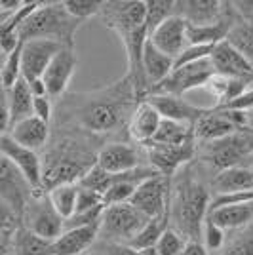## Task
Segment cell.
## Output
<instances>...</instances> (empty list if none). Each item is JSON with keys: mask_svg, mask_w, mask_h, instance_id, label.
Instances as JSON below:
<instances>
[{"mask_svg": "<svg viewBox=\"0 0 253 255\" xmlns=\"http://www.w3.org/2000/svg\"><path fill=\"white\" fill-rule=\"evenodd\" d=\"M78 192H80L78 183H67V185H59V187H53L48 191V196L52 200L53 208L57 210V213L63 217L65 221L71 219L76 213Z\"/></svg>", "mask_w": 253, "mask_h": 255, "instance_id": "31", "label": "cell"}, {"mask_svg": "<svg viewBox=\"0 0 253 255\" xmlns=\"http://www.w3.org/2000/svg\"><path fill=\"white\" fill-rule=\"evenodd\" d=\"M187 242L189 240L183 234L169 227L168 231L162 234V238L158 240V244H156L154 250H156L158 255H179L183 252V248L187 246Z\"/></svg>", "mask_w": 253, "mask_h": 255, "instance_id": "39", "label": "cell"}, {"mask_svg": "<svg viewBox=\"0 0 253 255\" xmlns=\"http://www.w3.org/2000/svg\"><path fill=\"white\" fill-rule=\"evenodd\" d=\"M168 229H169V215L150 219V221L141 229V233L129 242V246L135 248V250H152V248H156L158 240L162 238V234L166 233Z\"/></svg>", "mask_w": 253, "mask_h": 255, "instance_id": "32", "label": "cell"}, {"mask_svg": "<svg viewBox=\"0 0 253 255\" xmlns=\"http://www.w3.org/2000/svg\"><path fill=\"white\" fill-rule=\"evenodd\" d=\"M253 202V191H234V192H223V194H213L211 198L210 212L227 208V206H242V204Z\"/></svg>", "mask_w": 253, "mask_h": 255, "instance_id": "40", "label": "cell"}, {"mask_svg": "<svg viewBox=\"0 0 253 255\" xmlns=\"http://www.w3.org/2000/svg\"><path fill=\"white\" fill-rule=\"evenodd\" d=\"M211 61L217 75L253 82V65L227 40L213 48Z\"/></svg>", "mask_w": 253, "mask_h": 255, "instance_id": "20", "label": "cell"}, {"mask_svg": "<svg viewBox=\"0 0 253 255\" xmlns=\"http://www.w3.org/2000/svg\"><path fill=\"white\" fill-rule=\"evenodd\" d=\"M99 242V225L67 229L53 242V255H84Z\"/></svg>", "mask_w": 253, "mask_h": 255, "instance_id": "23", "label": "cell"}, {"mask_svg": "<svg viewBox=\"0 0 253 255\" xmlns=\"http://www.w3.org/2000/svg\"><path fill=\"white\" fill-rule=\"evenodd\" d=\"M23 227L50 242H55L63 234L65 219L53 208L48 191L32 192L23 213Z\"/></svg>", "mask_w": 253, "mask_h": 255, "instance_id": "8", "label": "cell"}, {"mask_svg": "<svg viewBox=\"0 0 253 255\" xmlns=\"http://www.w3.org/2000/svg\"><path fill=\"white\" fill-rule=\"evenodd\" d=\"M213 192L200 175V166L190 162L171 179L169 227L187 240H200L204 223L210 215Z\"/></svg>", "mask_w": 253, "mask_h": 255, "instance_id": "3", "label": "cell"}, {"mask_svg": "<svg viewBox=\"0 0 253 255\" xmlns=\"http://www.w3.org/2000/svg\"><path fill=\"white\" fill-rule=\"evenodd\" d=\"M52 139L44 149V189L78 183L97 164V154L107 141L71 126L53 124Z\"/></svg>", "mask_w": 253, "mask_h": 255, "instance_id": "2", "label": "cell"}, {"mask_svg": "<svg viewBox=\"0 0 253 255\" xmlns=\"http://www.w3.org/2000/svg\"><path fill=\"white\" fill-rule=\"evenodd\" d=\"M4 133H8L21 147H27V149L38 152V150L46 149L50 139H52V124H46L36 117H29L10 126V129Z\"/></svg>", "mask_w": 253, "mask_h": 255, "instance_id": "22", "label": "cell"}, {"mask_svg": "<svg viewBox=\"0 0 253 255\" xmlns=\"http://www.w3.org/2000/svg\"><path fill=\"white\" fill-rule=\"evenodd\" d=\"M213 48H215V46H189V48L175 59V69H177V67H183V65L194 63V61H200V59H206V57H211Z\"/></svg>", "mask_w": 253, "mask_h": 255, "instance_id": "42", "label": "cell"}, {"mask_svg": "<svg viewBox=\"0 0 253 255\" xmlns=\"http://www.w3.org/2000/svg\"><path fill=\"white\" fill-rule=\"evenodd\" d=\"M82 23L84 21L69 13L65 2H42V6L21 25L19 38L23 42L34 38H48L65 48H74V36Z\"/></svg>", "mask_w": 253, "mask_h": 255, "instance_id": "4", "label": "cell"}, {"mask_svg": "<svg viewBox=\"0 0 253 255\" xmlns=\"http://www.w3.org/2000/svg\"><path fill=\"white\" fill-rule=\"evenodd\" d=\"M196 141L194 135V126L192 124H185V122H175V120H162L160 129L156 137L150 143H158V145H187Z\"/></svg>", "mask_w": 253, "mask_h": 255, "instance_id": "29", "label": "cell"}, {"mask_svg": "<svg viewBox=\"0 0 253 255\" xmlns=\"http://www.w3.org/2000/svg\"><path fill=\"white\" fill-rule=\"evenodd\" d=\"M63 48L65 46H61L59 42L48 40V38H34V40L23 42L21 76L29 82L42 78L50 63L53 61V57Z\"/></svg>", "mask_w": 253, "mask_h": 255, "instance_id": "15", "label": "cell"}, {"mask_svg": "<svg viewBox=\"0 0 253 255\" xmlns=\"http://www.w3.org/2000/svg\"><path fill=\"white\" fill-rule=\"evenodd\" d=\"M113 183H115V175L105 171L101 166H97V164L86 173L82 179L78 181L80 187L90 189V191H94V192H99V194H103V196H105V192L113 187Z\"/></svg>", "mask_w": 253, "mask_h": 255, "instance_id": "36", "label": "cell"}, {"mask_svg": "<svg viewBox=\"0 0 253 255\" xmlns=\"http://www.w3.org/2000/svg\"><path fill=\"white\" fill-rule=\"evenodd\" d=\"M34 117L40 118L46 124H52V120L55 118V113H53V101L50 96L44 97H34V109H32Z\"/></svg>", "mask_w": 253, "mask_h": 255, "instance_id": "44", "label": "cell"}, {"mask_svg": "<svg viewBox=\"0 0 253 255\" xmlns=\"http://www.w3.org/2000/svg\"><path fill=\"white\" fill-rule=\"evenodd\" d=\"M0 150H2L4 158H8L17 170L21 171V175L32 187V191H46L44 189V162L42 156L36 150L21 147L8 133H2V137H0Z\"/></svg>", "mask_w": 253, "mask_h": 255, "instance_id": "11", "label": "cell"}, {"mask_svg": "<svg viewBox=\"0 0 253 255\" xmlns=\"http://www.w3.org/2000/svg\"><path fill=\"white\" fill-rule=\"evenodd\" d=\"M227 42L234 46L253 65V21H248V19L240 17L236 21V25L231 29V32H229Z\"/></svg>", "mask_w": 253, "mask_h": 255, "instance_id": "33", "label": "cell"}, {"mask_svg": "<svg viewBox=\"0 0 253 255\" xmlns=\"http://www.w3.org/2000/svg\"><path fill=\"white\" fill-rule=\"evenodd\" d=\"M227 231H223L219 225H215L211 219H206L204 223V231H202V238H204V246L208 248L210 254H221L225 246L229 242Z\"/></svg>", "mask_w": 253, "mask_h": 255, "instance_id": "37", "label": "cell"}, {"mask_svg": "<svg viewBox=\"0 0 253 255\" xmlns=\"http://www.w3.org/2000/svg\"><path fill=\"white\" fill-rule=\"evenodd\" d=\"M145 213H141L131 204L107 206L103 219L99 223V242L101 244H129L141 229L148 223Z\"/></svg>", "mask_w": 253, "mask_h": 255, "instance_id": "6", "label": "cell"}, {"mask_svg": "<svg viewBox=\"0 0 253 255\" xmlns=\"http://www.w3.org/2000/svg\"><path fill=\"white\" fill-rule=\"evenodd\" d=\"M198 166L217 175L236 166L253 168V128H244L234 135L211 143H198Z\"/></svg>", "mask_w": 253, "mask_h": 255, "instance_id": "5", "label": "cell"}, {"mask_svg": "<svg viewBox=\"0 0 253 255\" xmlns=\"http://www.w3.org/2000/svg\"><path fill=\"white\" fill-rule=\"evenodd\" d=\"M137 105L135 90L124 75L109 86L63 97L55 124L76 128L105 141L109 135H120V129H126L127 133L129 118Z\"/></svg>", "mask_w": 253, "mask_h": 255, "instance_id": "1", "label": "cell"}, {"mask_svg": "<svg viewBox=\"0 0 253 255\" xmlns=\"http://www.w3.org/2000/svg\"><path fill=\"white\" fill-rule=\"evenodd\" d=\"M107 29L118 38L141 29L147 23V2L141 0H111L105 2L97 15Z\"/></svg>", "mask_w": 253, "mask_h": 255, "instance_id": "9", "label": "cell"}, {"mask_svg": "<svg viewBox=\"0 0 253 255\" xmlns=\"http://www.w3.org/2000/svg\"><path fill=\"white\" fill-rule=\"evenodd\" d=\"M143 67H145V76L150 88L160 84L162 80H166L171 71L175 69V59L160 52L152 42H147L145 53H143Z\"/></svg>", "mask_w": 253, "mask_h": 255, "instance_id": "27", "label": "cell"}, {"mask_svg": "<svg viewBox=\"0 0 253 255\" xmlns=\"http://www.w3.org/2000/svg\"><path fill=\"white\" fill-rule=\"evenodd\" d=\"M84 255H103L99 250H94V252H88V254H84Z\"/></svg>", "mask_w": 253, "mask_h": 255, "instance_id": "46", "label": "cell"}, {"mask_svg": "<svg viewBox=\"0 0 253 255\" xmlns=\"http://www.w3.org/2000/svg\"><path fill=\"white\" fill-rule=\"evenodd\" d=\"M95 250H99L103 255H158L156 250H135L129 244H101L97 242Z\"/></svg>", "mask_w": 253, "mask_h": 255, "instance_id": "41", "label": "cell"}, {"mask_svg": "<svg viewBox=\"0 0 253 255\" xmlns=\"http://www.w3.org/2000/svg\"><path fill=\"white\" fill-rule=\"evenodd\" d=\"M250 88H253V82L240 80V78H229V76L221 75H215L210 80V84L206 86V90L215 99V103H213L211 109H219V107L229 105L234 99L244 96Z\"/></svg>", "mask_w": 253, "mask_h": 255, "instance_id": "26", "label": "cell"}, {"mask_svg": "<svg viewBox=\"0 0 253 255\" xmlns=\"http://www.w3.org/2000/svg\"><path fill=\"white\" fill-rule=\"evenodd\" d=\"M148 101L156 107L162 118L166 120H175V122H185V124H196L210 109L192 105L187 99L177 96H164V94H154L148 96Z\"/></svg>", "mask_w": 253, "mask_h": 255, "instance_id": "21", "label": "cell"}, {"mask_svg": "<svg viewBox=\"0 0 253 255\" xmlns=\"http://www.w3.org/2000/svg\"><path fill=\"white\" fill-rule=\"evenodd\" d=\"M215 75L217 73H215L211 57H206V59H200V61H194V63L173 69L171 75L166 80H162L154 88H150L148 96L164 94V96L183 97L185 94H189V92L196 90V88H206Z\"/></svg>", "mask_w": 253, "mask_h": 255, "instance_id": "7", "label": "cell"}, {"mask_svg": "<svg viewBox=\"0 0 253 255\" xmlns=\"http://www.w3.org/2000/svg\"><path fill=\"white\" fill-rule=\"evenodd\" d=\"M103 4V0H65V8L80 21H88L90 17L99 15Z\"/></svg>", "mask_w": 253, "mask_h": 255, "instance_id": "38", "label": "cell"}, {"mask_svg": "<svg viewBox=\"0 0 253 255\" xmlns=\"http://www.w3.org/2000/svg\"><path fill=\"white\" fill-rule=\"evenodd\" d=\"M147 152V162L150 168L158 171L160 175L173 179L185 166L196 160L198 154V141H192L187 145H158L148 143L143 147Z\"/></svg>", "mask_w": 253, "mask_h": 255, "instance_id": "10", "label": "cell"}, {"mask_svg": "<svg viewBox=\"0 0 253 255\" xmlns=\"http://www.w3.org/2000/svg\"><path fill=\"white\" fill-rule=\"evenodd\" d=\"M213 194L234 191H253V168L248 166H236L225 171H219L210 181Z\"/></svg>", "mask_w": 253, "mask_h": 255, "instance_id": "25", "label": "cell"}, {"mask_svg": "<svg viewBox=\"0 0 253 255\" xmlns=\"http://www.w3.org/2000/svg\"><path fill=\"white\" fill-rule=\"evenodd\" d=\"M34 96H32L29 82L19 78L15 86L4 92V105H2V133L8 131L10 126L21 122L25 118L34 117Z\"/></svg>", "mask_w": 253, "mask_h": 255, "instance_id": "17", "label": "cell"}, {"mask_svg": "<svg viewBox=\"0 0 253 255\" xmlns=\"http://www.w3.org/2000/svg\"><path fill=\"white\" fill-rule=\"evenodd\" d=\"M175 13L190 25H211L219 21L223 2L219 0H179L175 2Z\"/></svg>", "mask_w": 253, "mask_h": 255, "instance_id": "24", "label": "cell"}, {"mask_svg": "<svg viewBox=\"0 0 253 255\" xmlns=\"http://www.w3.org/2000/svg\"><path fill=\"white\" fill-rule=\"evenodd\" d=\"M175 15V2L173 0H148L147 2V32L148 38L162 23Z\"/></svg>", "mask_w": 253, "mask_h": 255, "instance_id": "34", "label": "cell"}, {"mask_svg": "<svg viewBox=\"0 0 253 255\" xmlns=\"http://www.w3.org/2000/svg\"><path fill=\"white\" fill-rule=\"evenodd\" d=\"M179 255H211V254L208 252V248L204 246V242H200V240H189Z\"/></svg>", "mask_w": 253, "mask_h": 255, "instance_id": "45", "label": "cell"}, {"mask_svg": "<svg viewBox=\"0 0 253 255\" xmlns=\"http://www.w3.org/2000/svg\"><path fill=\"white\" fill-rule=\"evenodd\" d=\"M219 255H253V223L242 231L229 233V242Z\"/></svg>", "mask_w": 253, "mask_h": 255, "instance_id": "35", "label": "cell"}, {"mask_svg": "<svg viewBox=\"0 0 253 255\" xmlns=\"http://www.w3.org/2000/svg\"><path fill=\"white\" fill-rule=\"evenodd\" d=\"M10 255H53V242L36 236L21 225L15 233Z\"/></svg>", "mask_w": 253, "mask_h": 255, "instance_id": "30", "label": "cell"}, {"mask_svg": "<svg viewBox=\"0 0 253 255\" xmlns=\"http://www.w3.org/2000/svg\"><path fill=\"white\" fill-rule=\"evenodd\" d=\"M148 42L154 44L160 52L177 59L189 48V23L175 13L152 32Z\"/></svg>", "mask_w": 253, "mask_h": 255, "instance_id": "18", "label": "cell"}, {"mask_svg": "<svg viewBox=\"0 0 253 255\" xmlns=\"http://www.w3.org/2000/svg\"><path fill=\"white\" fill-rule=\"evenodd\" d=\"M32 192H34L32 187L21 175V171L17 170L10 160L2 156V162H0V196H2V204L8 206L21 221Z\"/></svg>", "mask_w": 253, "mask_h": 255, "instance_id": "13", "label": "cell"}, {"mask_svg": "<svg viewBox=\"0 0 253 255\" xmlns=\"http://www.w3.org/2000/svg\"><path fill=\"white\" fill-rule=\"evenodd\" d=\"M162 120H164L162 115L148 99L141 101L137 109L133 111L131 118H129V124H127V137H129V141L137 143L141 147L148 145L152 139L156 137Z\"/></svg>", "mask_w": 253, "mask_h": 255, "instance_id": "19", "label": "cell"}, {"mask_svg": "<svg viewBox=\"0 0 253 255\" xmlns=\"http://www.w3.org/2000/svg\"><path fill=\"white\" fill-rule=\"evenodd\" d=\"M169 196H171V179L158 175L139 185L129 204L135 206L141 213H145L148 219H156L169 215Z\"/></svg>", "mask_w": 253, "mask_h": 255, "instance_id": "14", "label": "cell"}, {"mask_svg": "<svg viewBox=\"0 0 253 255\" xmlns=\"http://www.w3.org/2000/svg\"><path fill=\"white\" fill-rule=\"evenodd\" d=\"M76 67H78V55H76L74 48H63L53 57V61L42 76L48 96L52 97V101H61L65 97L69 84L76 73Z\"/></svg>", "mask_w": 253, "mask_h": 255, "instance_id": "16", "label": "cell"}, {"mask_svg": "<svg viewBox=\"0 0 253 255\" xmlns=\"http://www.w3.org/2000/svg\"><path fill=\"white\" fill-rule=\"evenodd\" d=\"M78 187H80V185H78ZM99 206H105L103 194L80 187V192H78V204H76V213L90 212V210H95V208H99Z\"/></svg>", "mask_w": 253, "mask_h": 255, "instance_id": "43", "label": "cell"}, {"mask_svg": "<svg viewBox=\"0 0 253 255\" xmlns=\"http://www.w3.org/2000/svg\"><path fill=\"white\" fill-rule=\"evenodd\" d=\"M208 219L215 225H219L227 233H236L253 223V202L242 204V206H227L210 212Z\"/></svg>", "mask_w": 253, "mask_h": 255, "instance_id": "28", "label": "cell"}, {"mask_svg": "<svg viewBox=\"0 0 253 255\" xmlns=\"http://www.w3.org/2000/svg\"><path fill=\"white\" fill-rule=\"evenodd\" d=\"M97 166H101L113 175L126 173L139 166H148L147 152L141 145H133L129 141H111L105 143L99 150Z\"/></svg>", "mask_w": 253, "mask_h": 255, "instance_id": "12", "label": "cell"}]
</instances>
